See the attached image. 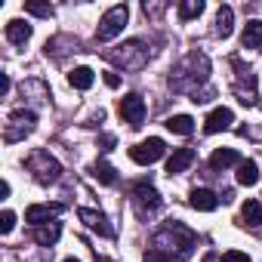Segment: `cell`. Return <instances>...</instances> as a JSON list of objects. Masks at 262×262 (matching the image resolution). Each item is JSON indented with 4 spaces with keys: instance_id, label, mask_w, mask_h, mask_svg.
Wrapping results in <instances>:
<instances>
[{
    "instance_id": "cell-1",
    "label": "cell",
    "mask_w": 262,
    "mask_h": 262,
    "mask_svg": "<svg viewBox=\"0 0 262 262\" xmlns=\"http://www.w3.org/2000/svg\"><path fill=\"white\" fill-rule=\"evenodd\" d=\"M155 250H161L173 262H185L194 250V231L185 228L182 222H170L167 228H161L155 234Z\"/></svg>"
},
{
    "instance_id": "cell-2",
    "label": "cell",
    "mask_w": 262,
    "mask_h": 262,
    "mask_svg": "<svg viewBox=\"0 0 262 262\" xmlns=\"http://www.w3.org/2000/svg\"><path fill=\"white\" fill-rule=\"evenodd\" d=\"M207 74H210V62H207V56L191 53V56H188L176 71H173L170 86H173L176 93H185V90L198 93V83H204V80H207Z\"/></svg>"
},
{
    "instance_id": "cell-3",
    "label": "cell",
    "mask_w": 262,
    "mask_h": 262,
    "mask_svg": "<svg viewBox=\"0 0 262 262\" xmlns=\"http://www.w3.org/2000/svg\"><path fill=\"white\" fill-rule=\"evenodd\" d=\"M105 59L117 68H126V71H139L145 62H148V50L142 40H129L123 47H114V50H105Z\"/></svg>"
},
{
    "instance_id": "cell-4",
    "label": "cell",
    "mask_w": 262,
    "mask_h": 262,
    "mask_svg": "<svg viewBox=\"0 0 262 262\" xmlns=\"http://www.w3.org/2000/svg\"><path fill=\"white\" fill-rule=\"evenodd\" d=\"M25 167H28V170L34 173V179L43 182V185H50V182H56V179L62 176V164H59L50 151H43V148L31 151V158L25 161Z\"/></svg>"
},
{
    "instance_id": "cell-5",
    "label": "cell",
    "mask_w": 262,
    "mask_h": 262,
    "mask_svg": "<svg viewBox=\"0 0 262 262\" xmlns=\"http://www.w3.org/2000/svg\"><path fill=\"white\" fill-rule=\"evenodd\" d=\"M126 19H129V10H126V7H111V10H108L102 19H99L96 40H99V43H108V40H114V37L123 31Z\"/></svg>"
},
{
    "instance_id": "cell-6",
    "label": "cell",
    "mask_w": 262,
    "mask_h": 262,
    "mask_svg": "<svg viewBox=\"0 0 262 262\" xmlns=\"http://www.w3.org/2000/svg\"><path fill=\"white\" fill-rule=\"evenodd\" d=\"M158 207H161V194L148 182H139L133 188V210H136V216L139 219H148L151 213H158Z\"/></svg>"
},
{
    "instance_id": "cell-7",
    "label": "cell",
    "mask_w": 262,
    "mask_h": 262,
    "mask_svg": "<svg viewBox=\"0 0 262 262\" xmlns=\"http://www.w3.org/2000/svg\"><path fill=\"white\" fill-rule=\"evenodd\" d=\"M164 139H158V136H151V139H145V142H139V145H133L129 148V158H133L136 164H142V167H148V164H155V161H161L164 158Z\"/></svg>"
},
{
    "instance_id": "cell-8",
    "label": "cell",
    "mask_w": 262,
    "mask_h": 262,
    "mask_svg": "<svg viewBox=\"0 0 262 262\" xmlns=\"http://www.w3.org/2000/svg\"><path fill=\"white\" fill-rule=\"evenodd\" d=\"M120 117L129 126H142V120H145V102H142V96H136V93L123 96L120 99Z\"/></svg>"
},
{
    "instance_id": "cell-9",
    "label": "cell",
    "mask_w": 262,
    "mask_h": 262,
    "mask_svg": "<svg viewBox=\"0 0 262 262\" xmlns=\"http://www.w3.org/2000/svg\"><path fill=\"white\" fill-rule=\"evenodd\" d=\"M10 120H13V126H16V129H7V142H16L22 133L34 129L37 114H34V111H13V114H10Z\"/></svg>"
},
{
    "instance_id": "cell-10",
    "label": "cell",
    "mask_w": 262,
    "mask_h": 262,
    "mask_svg": "<svg viewBox=\"0 0 262 262\" xmlns=\"http://www.w3.org/2000/svg\"><path fill=\"white\" fill-rule=\"evenodd\" d=\"M62 210H65V204H34V207L25 210V222H31V225H43V222H50L53 216H59Z\"/></svg>"
},
{
    "instance_id": "cell-11",
    "label": "cell",
    "mask_w": 262,
    "mask_h": 262,
    "mask_svg": "<svg viewBox=\"0 0 262 262\" xmlns=\"http://www.w3.org/2000/svg\"><path fill=\"white\" fill-rule=\"evenodd\" d=\"M231 123H234L231 108H216V111H210L207 120H204V133H222V129H228Z\"/></svg>"
},
{
    "instance_id": "cell-12",
    "label": "cell",
    "mask_w": 262,
    "mask_h": 262,
    "mask_svg": "<svg viewBox=\"0 0 262 262\" xmlns=\"http://www.w3.org/2000/svg\"><path fill=\"white\" fill-rule=\"evenodd\" d=\"M77 216H80L93 231H99L102 237H114V228L105 222V216H102V213H96V210H86V207H83V210H77Z\"/></svg>"
},
{
    "instance_id": "cell-13",
    "label": "cell",
    "mask_w": 262,
    "mask_h": 262,
    "mask_svg": "<svg viewBox=\"0 0 262 262\" xmlns=\"http://www.w3.org/2000/svg\"><path fill=\"white\" fill-rule=\"evenodd\" d=\"M234 164H237V167L244 164L234 148H219V151L210 155V170H228V167H234Z\"/></svg>"
},
{
    "instance_id": "cell-14",
    "label": "cell",
    "mask_w": 262,
    "mask_h": 262,
    "mask_svg": "<svg viewBox=\"0 0 262 262\" xmlns=\"http://www.w3.org/2000/svg\"><path fill=\"white\" fill-rule=\"evenodd\" d=\"M191 164H194V148H179V151H173V155H170V161H167V173H170V176H176V173L188 170Z\"/></svg>"
},
{
    "instance_id": "cell-15",
    "label": "cell",
    "mask_w": 262,
    "mask_h": 262,
    "mask_svg": "<svg viewBox=\"0 0 262 262\" xmlns=\"http://www.w3.org/2000/svg\"><path fill=\"white\" fill-rule=\"evenodd\" d=\"M7 40L16 43V47H25V43L31 40V25L22 22V19H13V22L7 25Z\"/></svg>"
},
{
    "instance_id": "cell-16",
    "label": "cell",
    "mask_w": 262,
    "mask_h": 262,
    "mask_svg": "<svg viewBox=\"0 0 262 262\" xmlns=\"http://www.w3.org/2000/svg\"><path fill=\"white\" fill-rule=\"evenodd\" d=\"M191 207L201 210V213H210V210L219 207V198H216L213 191H207V188H194V191H191Z\"/></svg>"
},
{
    "instance_id": "cell-17",
    "label": "cell",
    "mask_w": 262,
    "mask_h": 262,
    "mask_svg": "<svg viewBox=\"0 0 262 262\" xmlns=\"http://www.w3.org/2000/svg\"><path fill=\"white\" fill-rule=\"evenodd\" d=\"M241 43H244V50H256V47H262V22H259V19L247 22L244 34H241Z\"/></svg>"
},
{
    "instance_id": "cell-18",
    "label": "cell",
    "mask_w": 262,
    "mask_h": 262,
    "mask_svg": "<svg viewBox=\"0 0 262 262\" xmlns=\"http://www.w3.org/2000/svg\"><path fill=\"white\" fill-rule=\"evenodd\" d=\"M231 28H234V10L231 7H219V13H216V34L228 37Z\"/></svg>"
},
{
    "instance_id": "cell-19",
    "label": "cell",
    "mask_w": 262,
    "mask_h": 262,
    "mask_svg": "<svg viewBox=\"0 0 262 262\" xmlns=\"http://www.w3.org/2000/svg\"><path fill=\"white\" fill-rule=\"evenodd\" d=\"M59 234H62V228L53 222V225H37L34 228V241L40 244V247H53L56 241H59Z\"/></svg>"
},
{
    "instance_id": "cell-20",
    "label": "cell",
    "mask_w": 262,
    "mask_h": 262,
    "mask_svg": "<svg viewBox=\"0 0 262 262\" xmlns=\"http://www.w3.org/2000/svg\"><path fill=\"white\" fill-rule=\"evenodd\" d=\"M167 129L170 133H179V136H188L194 129V120L188 114H173V117H167Z\"/></svg>"
},
{
    "instance_id": "cell-21",
    "label": "cell",
    "mask_w": 262,
    "mask_h": 262,
    "mask_svg": "<svg viewBox=\"0 0 262 262\" xmlns=\"http://www.w3.org/2000/svg\"><path fill=\"white\" fill-rule=\"evenodd\" d=\"M93 80H96V77H93V71H90V68H74V71L68 74V83H71L74 90H90V86H93Z\"/></svg>"
},
{
    "instance_id": "cell-22",
    "label": "cell",
    "mask_w": 262,
    "mask_h": 262,
    "mask_svg": "<svg viewBox=\"0 0 262 262\" xmlns=\"http://www.w3.org/2000/svg\"><path fill=\"white\" fill-rule=\"evenodd\" d=\"M237 182H241V185H256V182H259V167H256V161H244V164L237 167Z\"/></svg>"
},
{
    "instance_id": "cell-23",
    "label": "cell",
    "mask_w": 262,
    "mask_h": 262,
    "mask_svg": "<svg viewBox=\"0 0 262 262\" xmlns=\"http://www.w3.org/2000/svg\"><path fill=\"white\" fill-rule=\"evenodd\" d=\"M241 216H244L253 228H259V225H262V207H259V201H253V198H250V201H244Z\"/></svg>"
},
{
    "instance_id": "cell-24",
    "label": "cell",
    "mask_w": 262,
    "mask_h": 262,
    "mask_svg": "<svg viewBox=\"0 0 262 262\" xmlns=\"http://www.w3.org/2000/svg\"><path fill=\"white\" fill-rule=\"evenodd\" d=\"M204 13V0H185V4H179V19L182 22H191Z\"/></svg>"
},
{
    "instance_id": "cell-25",
    "label": "cell",
    "mask_w": 262,
    "mask_h": 262,
    "mask_svg": "<svg viewBox=\"0 0 262 262\" xmlns=\"http://www.w3.org/2000/svg\"><path fill=\"white\" fill-rule=\"evenodd\" d=\"M93 176H96L102 185H114V182H117V173H114V167H111V164H105V161H99V164L93 167Z\"/></svg>"
},
{
    "instance_id": "cell-26",
    "label": "cell",
    "mask_w": 262,
    "mask_h": 262,
    "mask_svg": "<svg viewBox=\"0 0 262 262\" xmlns=\"http://www.w3.org/2000/svg\"><path fill=\"white\" fill-rule=\"evenodd\" d=\"M25 13L40 16V19H50V16H53V7H50V4H25Z\"/></svg>"
},
{
    "instance_id": "cell-27",
    "label": "cell",
    "mask_w": 262,
    "mask_h": 262,
    "mask_svg": "<svg viewBox=\"0 0 262 262\" xmlns=\"http://www.w3.org/2000/svg\"><path fill=\"white\" fill-rule=\"evenodd\" d=\"M13 228H16V213L4 210V216H0V234H10Z\"/></svg>"
},
{
    "instance_id": "cell-28",
    "label": "cell",
    "mask_w": 262,
    "mask_h": 262,
    "mask_svg": "<svg viewBox=\"0 0 262 262\" xmlns=\"http://www.w3.org/2000/svg\"><path fill=\"white\" fill-rule=\"evenodd\" d=\"M222 262H250V256L241 250H228V253H222Z\"/></svg>"
},
{
    "instance_id": "cell-29",
    "label": "cell",
    "mask_w": 262,
    "mask_h": 262,
    "mask_svg": "<svg viewBox=\"0 0 262 262\" xmlns=\"http://www.w3.org/2000/svg\"><path fill=\"white\" fill-rule=\"evenodd\" d=\"M145 262H173V259H167L161 250H155V247H151V250L145 253Z\"/></svg>"
},
{
    "instance_id": "cell-30",
    "label": "cell",
    "mask_w": 262,
    "mask_h": 262,
    "mask_svg": "<svg viewBox=\"0 0 262 262\" xmlns=\"http://www.w3.org/2000/svg\"><path fill=\"white\" fill-rule=\"evenodd\" d=\"M99 145H102V151H111V148H114V136H102Z\"/></svg>"
},
{
    "instance_id": "cell-31",
    "label": "cell",
    "mask_w": 262,
    "mask_h": 262,
    "mask_svg": "<svg viewBox=\"0 0 262 262\" xmlns=\"http://www.w3.org/2000/svg\"><path fill=\"white\" fill-rule=\"evenodd\" d=\"M7 93H10V77L0 74V96H7Z\"/></svg>"
},
{
    "instance_id": "cell-32",
    "label": "cell",
    "mask_w": 262,
    "mask_h": 262,
    "mask_svg": "<svg viewBox=\"0 0 262 262\" xmlns=\"http://www.w3.org/2000/svg\"><path fill=\"white\" fill-rule=\"evenodd\" d=\"M105 83H108V86H111V90H114V86H120V77H117V74H111V71H108V74H105Z\"/></svg>"
},
{
    "instance_id": "cell-33",
    "label": "cell",
    "mask_w": 262,
    "mask_h": 262,
    "mask_svg": "<svg viewBox=\"0 0 262 262\" xmlns=\"http://www.w3.org/2000/svg\"><path fill=\"white\" fill-rule=\"evenodd\" d=\"M65 262H77V259H65Z\"/></svg>"
}]
</instances>
